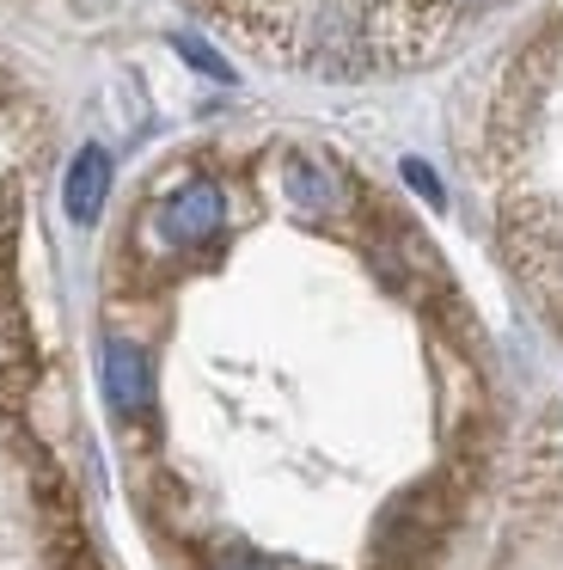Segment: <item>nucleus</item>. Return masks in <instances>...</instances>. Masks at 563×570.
<instances>
[{"mask_svg": "<svg viewBox=\"0 0 563 570\" xmlns=\"http://www.w3.org/2000/svg\"><path fill=\"white\" fill-rule=\"evenodd\" d=\"M220 222H227V197H220L215 178H190L159 203V239L166 246H203L220 234Z\"/></svg>", "mask_w": 563, "mask_h": 570, "instance_id": "1", "label": "nucleus"}, {"mask_svg": "<svg viewBox=\"0 0 563 570\" xmlns=\"http://www.w3.org/2000/svg\"><path fill=\"white\" fill-rule=\"evenodd\" d=\"M105 399L117 417H141L154 405V362L129 337H105Z\"/></svg>", "mask_w": 563, "mask_h": 570, "instance_id": "2", "label": "nucleus"}, {"mask_svg": "<svg viewBox=\"0 0 563 570\" xmlns=\"http://www.w3.org/2000/svg\"><path fill=\"white\" fill-rule=\"evenodd\" d=\"M110 197V154L105 148H80L68 166V185H61V203H68V215L80 227L98 222V209H105Z\"/></svg>", "mask_w": 563, "mask_h": 570, "instance_id": "3", "label": "nucleus"}, {"mask_svg": "<svg viewBox=\"0 0 563 570\" xmlns=\"http://www.w3.org/2000/svg\"><path fill=\"white\" fill-rule=\"evenodd\" d=\"M288 197H294V209H306V215H330V209H343L337 178H330L325 166H313V160H288Z\"/></svg>", "mask_w": 563, "mask_h": 570, "instance_id": "4", "label": "nucleus"}, {"mask_svg": "<svg viewBox=\"0 0 563 570\" xmlns=\"http://www.w3.org/2000/svg\"><path fill=\"white\" fill-rule=\"evenodd\" d=\"M178 56H184V62H190V68H203L208 80H233V68L220 62V56L208 50V43H196V38H178Z\"/></svg>", "mask_w": 563, "mask_h": 570, "instance_id": "5", "label": "nucleus"}, {"mask_svg": "<svg viewBox=\"0 0 563 570\" xmlns=\"http://www.w3.org/2000/svg\"><path fill=\"white\" fill-rule=\"evenodd\" d=\"M404 178H411V185H416V190H423V197H428V203H441V185H435V173H428V166H423V160H404Z\"/></svg>", "mask_w": 563, "mask_h": 570, "instance_id": "6", "label": "nucleus"}, {"mask_svg": "<svg viewBox=\"0 0 563 570\" xmlns=\"http://www.w3.org/2000/svg\"><path fill=\"white\" fill-rule=\"evenodd\" d=\"M220 570H269V564H264V558H227Z\"/></svg>", "mask_w": 563, "mask_h": 570, "instance_id": "7", "label": "nucleus"}]
</instances>
